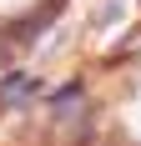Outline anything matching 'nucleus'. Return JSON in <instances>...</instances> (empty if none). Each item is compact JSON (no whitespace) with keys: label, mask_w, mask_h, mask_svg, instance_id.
Segmentation results:
<instances>
[{"label":"nucleus","mask_w":141,"mask_h":146,"mask_svg":"<svg viewBox=\"0 0 141 146\" xmlns=\"http://www.w3.org/2000/svg\"><path fill=\"white\" fill-rule=\"evenodd\" d=\"M76 106H81V81H70V86H61L51 96V116H70Z\"/></svg>","instance_id":"nucleus-2"},{"label":"nucleus","mask_w":141,"mask_h":146,"mask_svg":"<svg viewBox=\"0 0 141 146\" xmlns=\"http://www.w3.org/2000/svg\"><path fill=\"white\" fill-rule=\"evenodd\" d=\"M30 91H35L30 76H5V81H0V106H25Z\"/></svg>","instance_id":"nucleus-1"}]
</instances>
